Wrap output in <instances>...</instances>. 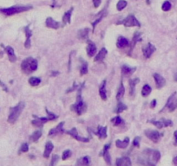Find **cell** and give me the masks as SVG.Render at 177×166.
<instances>
[{"instance_id":"cell-54","label":"cell","mask_w":177,"mask_h":166,"mask_svg":"<svg viewBox=\"0 0 177 166\" xmlns=\"http://www.w3.org/2000/svg\"><path fill=\"white\" fill-rule=\"evenodd\" d=\"M58 74H59V72H54V71L51 72V76H56Z\"/></svg>"},{"instance_id":"cell-34","label":"cell","mask_w":177,"mask_h":166,"mask_svg":"<svg viewBox=\"0 0 177 166\" xmlns=\"http://www.w3.org/2000/svg\"><path fill=\"white\" fill-rule=\"evenodd\" d=\"M80 61L82 62V66L80 69V74L84 75L88 73V62L86 61H84L82 58H80Z\"/></svg>"},{"instance_id":"cell-8","label":"cell","mask_w":177,"mask_h":166,"mask_svg":"<svg viewBox=\"0 0 177 166\" xmlns=\"http://www.w3.org/2000/svg\"><path fill=\"white\" fill-rule=\"evenodd\" d=\"M108 15V11H107V6L102 10V11H101L100 12H98L96 16H95V19L91 22V25H92V32L94 33L95 32V29H96V27H97V25L102 20V19L104 18L106 16Z\"/></svg>"},{"instance_id":"cell-39","label":"cell","mask_w":177,"mask_h":166,"mask_svg":"<svg viewBox=\"0 0 177 166\" xmlns=\"http://www.w3.org/2000/svg\"><path fill=\"white\" fill-rule=\"evenodd\" d=\"M40 82H41V79L38 77H31L29 79V83L32 87H36V86L39 85Z\"/></svg>"},{"instance_id":"cell-2","label":"cell","mask_w":177,"mask_h":166,"mask_svg":"<svg viewBox=\"0 0 177 166\" xmlns=\"http://www.w3.org/2000/svg\"><path fill=\"white\" fill-rule=\"evenodd\" d=\"M21 69L26 74H31L38 69V61L32 57L24 59L21 63Z\"/></svg>"},{"instance_id":"cell-12","label":"cell","mask_w":177,"mask_h":166,"mask_svg":"<svg viewBox=\"0 0 177 166\" xmlns=\"http://www.w3.org/2000/svg\"><path fill=\"white\" fill-rule=\"evenodd\" d=\"M30 24H28L27 26H25L23 28V30H24V33H25V37H26V40H25V42H24V48L29 49H31V38L32 37V31L30 29Z\"/></svg>"},{"instance_id":"cell-56","label":"cell","mask_w":177,"mask_h":166,"mask_svg":"<svg viewBox=\"0 0 177 166\" xmlns=\"http://www.w3.org/2000/svg\"><path fill=\"white\" fill-rule=\"evenodd\" d=\"M174 80H175V81H176L177 82V73H176L175 75H174Z\"/></svg>"},{"instance_id":"cell-38","label":"cell","mask_w":177,"mask_h":166,"mask_svg":"<svg viewBox=\"0 0 177 166\" xmlns=\"http://www.w3.org/2000/svg\"><path fill=\"white\" fill-rule=\"evenodd\" d=\"M127 109H128V107H127L125 104L122 103L121 101H118V104H117V106L116 110H115V112H117V113H120V112H123V111L127 110Z\"/></svg>"},{"instance_id":"cell-50","label":"cell","mask_w":177,"mask_h":166,"mask_svg":"<svg viewBox=\"0 0 177 166\" xmlns=\"http://www.w3.org/2000/svg\"><path fill=\"white\" fill-rule=\"evenodd\" d=\"M156 106V100H153L150 103V108H155Z\"/></svg>"},{"instance_id":"cell-24","label":"cell","mask_w":177,"mask_h":166,"mask_svg":"<svg viewBox=\"0 0 177 166\" xmlns=\"http://www.w3.org/2000/svg\"><path fill=\"white\" fill-rule=\"evenodd\" d=\"M141 34L140 33V32H138V31H136L135 32V34H134V37L132 38V41L130 42V43H129V49H130V53H131V51H132V49H134V47L136 46V42H141L142 41V39L141 38Z\"/></svg>"},{"instance_id":"cell-27","label":"cell","mask_w":177,"mask_h":166,"mask_svg":"<svg viewBox=\"0 0 177 166\" xmlns=\"http://www.w3.org/2000/svg\"><path fill=\"white\" fill-rule=\"evenodd\" d=\"M90 165H91V160L89 156L80 158L77 161V166H90Z\"/></svg>"},{"instance_id":"cell-6","label":"cell","mask_w":177,"mask_h":166,"mask_svg":"<svg viewBox=\"0 0 177 166\" xmlns=\"http://www.w3.org/2000/svg\"><path fill=\"white\" fill-rule=\"evenodd\" d=\"M117 24H122L125 27H141V23H139L137 18L133 15V14H129V16H127L122 21L117 22Z\"/></svg>"},{"instance_id":"cell-30","label":"cell","mask_w":177,"mask_h":166,"mask_svg":"<svg viewBox=\"0 0 177 166\" xmlns=\"http://www.w3.org/2000/svg\"><path fill=\"white\" fill-rule=\"evenodd\" d=\"M54 149V146L53 144L50 142V141H48L45 145V149H44V151H43V158H48L52 151V150Z\"/></svg>"},{"instance_id":"cell-45","label":"cell","mask_w":177,"mask_h":166,"mask_svg":"<svg viewBox=\"0 0 177 166\" xmlns=\"http://www.w3.org/2000/svg\"><path fill=\"white\" fill-rule=\"evenodd\" d=\"M45 110H46V113L48 114V116H47V117H48V118H49L50 120H56V119L58 118V115L54 114L53 112H50L48 110L47 108H46Z\"/></svg>"},{"instance_id":"cell-13","label":"cell","mask_w":177,"mask_h":166,"mask_svg":"<svg viewBox=\"0 0 177 166\" xmlns=\"http://www.w3.org/2000/svg\"><path fill=\"white\" fill-rule=\"evenodd\" d=\"M110 148V143L109 144H106L104 146V147L102 149V150L101 151V153L99 154V156H102L105 162L107 163V165H111V158H110V155H109V149Z\"/></svg>"},{"instance_id":"cell-11","label":"cell","mask_w":177,"mask_h":166,"mask_svg":"<svg viewBox=\"0 0 177 166\" xmlns=\"http://www.w3.org/2000/svg\"><path fill=\"white\" fill-rule=\"evenodd\" d=\"M176 94V93H174L168 98V101H167V104H166V106L164 107V108H168L169 112H173V111H175L177 108V98L175 97ZM164 108H163V109H164Z\"/></svg>"},{"instance_id":"cell-3","label":"cell","mask_w":177,"mask_h":166,"mask_svg":"<svg viewBox=\"0 0 177 166\" xmlns=\"http://www.w3.org/2000/svg\"><path fill=\"white\" fill-rule=\"evenodd\" d=\"M24 107H25L24 102L21 101L17 106H15L13 107H11L7 121L10 124H14L18 120V119L19 118V116L21 115V113H22V112L23 110Z\"/></svg>"},{"instance_id":"cell-31","label":"cell","mask_w":177,"mask_h":166,"mask_svg":"<svg viewBox=\"0 0 177 166\" xmlns=\"http://www.w3.org/2000/svg\"><path fill=\"white\" fill-rule=\"evenodd\" d=\"M90 33V29L89 28H84L82 30H79L77 32V37L80 40H87Z\"/></svg>"},{"instance_id":"cell-52","label":"cell","mask_w":177,"mask_h":166,"mask_svg":"<svg viewBox=\"0 0 177 166\" xmlns=\"http://www.w3.org/2000/svg\"><path fill=\"white\" fill-rule=\"evenodd\" d=\"M174 137H175V146H177V131H175V133H174Z\"/></svg>"},{"instance_id":"cell-37","label":"cell","mask_w":177,"mask_h":166,"mask_svg":"<svg viewBox=\"0 0 177 166\" xmlns=\"http://www.w3.org/2000/svg\"><path fill=\"white\" fill-rule=\"evenodd\" d=\"M124 93H125V88H124L123 84L121 82V85H120V87L118 88L117 93V100L118 101H120V100L123 97Z\"/></svg>"},{"instance_id":"cell-35","label":"cell","mask_w":177,"mask_h":166,"mask_svg":"<svg viewBox=\"0 0 177 166\" xmlns=\"http://www.w3.org/2000/svg\"><path fill=\"white\" fill-rule=\"evenodd\" d=\"M42 136V131H35L30 136V141L31 142H37Z\"/></svg>"},{"instance_id":"cell-48","label":"cell","mask_w":177,"mask_h":166,"mask_svg":"<svg viewBox=\"0 0 177 166\" xmlns=\"http://www.w3.org/2000/svg\"><path fill=\"white\" fill-rule=\"evenodd\" d=\"M140 141H141V138L140 137H136L133 140V146L135 147H140Z\"/></svg>"},{"instance_id":"cell-4","label":"cell","mask_w":177,"mask_h":166,"mask_svg":"<svg viewBox=\"0 0 177 166\" xmlns=\"http://www.w3.org/2000/svg\"><path fill=\"white\" fill-rule=\"evenodd\" d=\"M32 9L31 5H27V6H23V5H18V6H11L9 8H4V9H0V12L6 15V16H12L18 13H21L23 11H27L29 10Z\"/></svg>"},{"instance_id":"cell-43","label":"cell","mask_w":177,"mask_h":166,"mask_svg":"<svg viewBox=\"0 0 177 166\" xmlns=\"http://www.w3.org/2000/svg\"><path fill=\"white\" fill-rule=\"evenodd\" d=\"M72 155V152L70 150H66L63 152V156H62V159L63 160H66L68 158H70Z\"/></svg>"},{"instance_id":"cell-16","label":"cell","mask_w":177,"mask_h":166,"mask_svg":"<svg viewBox=\"0 0 177 166\" xmlns=\"http://www.w3.org/2000/svg\"><path fill=\"white\" fill-rule=\"evenodd\" d=\"M45 25L47 26V28H50V29H54V30H58L60 27L63 26V24L60 23V22H58L56 20L49 17L46 18V21H45Z\"/></svg>"},{"instance_id":"cell-18","label":"cell","mask_w":177,"mask_h":166,"mask_svg":"<svg viewBox=\"0 0 177 166\" xmlns=\"http://www.w3.org/2000/svg\"><path fill=\"white\" fill-rule=\"evenodd\" d=\"M136 70V67H129V66H127V65H122V75L124 76V77H129L130 75L134 74Z\"/></svg>"},{"instance_id":"cell-5","label":"cell","mask_w":177,"mask_h":166,"mask_svg":"<svg viewBox=\"0 0 177 166\" xmlns=\"http://www.w3.org/2000/svg\"><path fill=\"white\" fill-rule=\"evenodd\" d=\"M143 154L145 156L144 158H146L147 160H149V162L156 164L161 158V153L159 150H152V149H146L145 150H143Z\"/></svg>"},{"instance_id":"cell-26","label":"cell","mask_w":177,"mask_h":166,"mask_svg":"<svg viewBox=\"0 0 177 166\" xmlns=\"http://www.w3.org/2000/svg\"><path fill=\"white\" fill-rule=\"evenodd\" d=\"M129 46V42L127 38L123 37H119L117 42V47L118 49H124L126 47Z\"/></svg>"},{"instance_id":"cell-55","label":"cell","mask_w":177,"mask_h":166,"mask_svg":"<svg viewBox=\"0 0 177 166\" xmlns=\"http://www.w3.org/2000/svg\"><path fill=\"white\" fill-rule=\"evenodd\" d=\"M52 2H53V4H52L51 7H52V8H54V7L56 6V0H52Z\"/></svg>"},{"instance_id":"cell-33","label":"cell","mask_w":177,"mask_h":166,"mask_svg":"<svg viewBox=\"0 0 177 166\" xmlns=\"http://www.w3.org/2000/svg\"><path fill=\"white\" fill-rule=\"evenodd\" d=\"M108 54V51H107V49H105V48H102L100 51H99V53L97 55H96V57L94 58V61H102L103 60H104V58L106 57V55Z\"/></svg>"},{"instance_id":"cell-7","label":"cell","mask_w":177,"mask_h":166,"mask_svg":"<svg viewBox=\"0 0 177 166\" xmlns=\"http://www.w3.org/2000/svg\"><path fill=\"white\" fill-rule=\"evenodd\" d=\"M148 122L153 124L156 126L158 129H161L163 127H168V126H173V122L170 119H161L160 120H155V119H150Z\"/></svg>"},{"instance_id":"cell-14","label":"cell","mask_w":177,"mask_h":166,"mask_svg":"<svg viewBox=\"0 0 177 166\" xmlns=\"http://www.w3.org/2000/svg\"><path fill=\"white\" fill-rule=\"evenodd\" d=\"M33 118L34 119L31 121V124L36 127H42L43 124H45L48 121H50V119L48 117H38L36 115H33Z\"/></svg>"},{"instance_id":"cell-22","label":"cell","mask_w":177,"mask_h":166,"mask_svg":"<svg viewBox=\"0 0 177 166\" xmlns=\"http://www.w3.org/2000/svg\"><path fill=\"white\" fill-rule=\"evenodd\" d=\"M116 166H132V163L129 158L123 157L116 160Z\"/></svg>"},{"instance_id":"cell-44","label":"cell","mask_w":177,"mask_h":166,"mask_svg":"<svg viewBox=\"0 0 177 166\" xmlns=\"http://www.w3.org/2000/svg\"><path fill=\"white\" fill-rule=\"evenodd\" d=\"M60 158H59L58 155L57 154H54L52 156V158H51V161H50V166H56V165L58 164V162L59 161Z\"/></svg>"},{"instance_id":"cell-32","label":"cell","mask_w":177,"mask_h":166,"mask_svg":"<svg viewBox=\"0 0 177 166\" xmlns=\"http://www.w3.org/2000/svg\"><path fill=\"white\" fill-rule=\"evenodd\" d=\"M129 144V137H126L124 138V140H120V139H117L116 141V146L117 147L120 148V149H125V148L128 147Z\"/></svg>"},{"instance_id":"cell-28","label":"cell","mask_w":177,"mask_h":166,"mask_svg":"<svg viewBox=\"0 0 177 166\" xmlns=\"http://www.w3.org/2000/svg\"><path fill=\"white\" fill-rule=\"evenodd\" d=\"M73 10H74V8L71 7L70 10H68V11L64 13V15H63V26L66 25L67 23H69V24L70 23L71 14H72V12H73Z\"/></svg>"},{"instance_id":"cell-25","label":"cell","mask_w":177,"mask_h":166,"mask_svg":"<svg viewBox=\"0 0 177 166\" xmlns=\"http://www.w3.org/2000/svg\"><path fill=\"white\" fill-rule=\"evenodd\" d=\"M7 55H8V57H9V60L11 62H15L17 61V56L15 55V52H14V49L11 46H7L4 48Z\"/></svg>"},{"instance_id":"cell-23","label":"cell","mask_w":177,"mask_h":166,"mask_svg":"<svg viewBox=\"0 0 177 166\" xmlns=\"http://www.w3.org/2000/svg\"><path fill=\"white\" fill-rule=\"evenodd\" d=\"M140 81L139 78H134V79H130L129 81V94L130 96H134L135 93H136V86L137 85Z\"/></svg>"},{"instance_id":"cell-40","label":"cell","mask_w":177,"mask_h":166,"mask_svg":"<svg viewBox=\"0 0 177 166\" xmlns=\"http://www.w3.org/2000/svg\"><path fill=\"white\" fill-rule=\"evenodd\" d=\"M111 122L113 123V125H114L115 126H120V125H122V124H124V121L122 120V119L120 116H117V117L113 118V119H111Z\"/></svg>"},{"instance_id":"cell-10","label":"cell","mask_w":177,"mask_h":166,"mask_svg":"<svg viewBox=\"0 0 177 166\" xmlns=\"http://www.w3.org/2000/svg\"><path fill=\"white\" fill-rule=\"evenodd\" d=\"M67 134H69L70 136H71L73 138L77 139V141H80V142H83V143H88L90 142V137H87V138H83V137H80L78 135V132H77V130L76 127L72 128L70 131H66Z\"/></svg>"},{"instance_id":"cell-41","label":"cell","mask_w":177,"mask_h":166,"mask_svg":"<svg viewBox=\"0 0 177 166\" xmlns=\"http://www.w3.org/2000/svg\"><path fill=\"white\" fill-rule=\"evenodd\" d=\"M127 4H128L127 1H125V0H119L117 4V11H122L124 8H126Z\"/></svg>"},{"instance_id":"cell-9","label":"cell","mask_w":177,"mask_h":166,"mask_svg":"<svg viewBox=\"0 0 177 166\" xmlns=\"http://www.w3.org/2000/svg\"><path fill=\"white\" fill-rule=\"evenodd\" d=\"M145 136L149 138L151 141H153L154 143H157L159 142L161 137L162 136V134H161L157 131H153V130H146L144 131Z\"/></svg>"},{"instance_id":"cell-17","label":"cell","mask_w":177,"mask_h":166,"mask_svg":"<svg viewBox=\"0 0 177 166\" xmlns=\"http://www.w3.org/2000/svg\"><path fill=\"white\" fill-rule=\"evenodd\" d=\"M87 43H88V46L86 48V51H87V55L89 57H93L94 55H96L97 53V45L90 40H88L87 41Z\"/></svg>"},{"instance_id":"cell-36","label":"cell","mask_w":177,"mask_h":166,"mask_svg":"<svg viewBox=\"0 0 177 166\" xmlns=\"http://www.w3.org/2000/svg\"><path fill=\"white\" fill-rule=\"evenodd\" d=\"M151 92H152L151 87L149 85H148V84H145L143 86V88H142V90H141V95L143 97H147L151 93Z\"/></svg>"},{"instance_id":"cell-20","label":"cell","mask_w":177,"mask_h":166,"mask_svg":"<svg viewBox=\"0 0 177 166\" xmlns=\"http://www.w3.org/2000/svg\"><path fill=\"white\" fill-rule=\"evenodd\" d=\"M154 79H155V81H156V88H157L158 89H161V88H162L164 86H165V84H166V80L161 75V74H154Z\"/></svg>"},{"instance_id":"cell-21","label":"cell","mask_w":177,"mask_h":166,"mask_svg":"<svg viewBox=\"0 0 177 166\" xmlns=\"http://www.w3.org/2000/svg\"><path fill=\"white\" fill-rule=\"evenodd\" d=\"M107 129L108 127L107 126H98L97 127V130L94 131V133L100 139H104L107 138Z\"/></svg>"},{"instance_id":"cell-29","label":"cell","mask_w":177,"mask_h":166,"mask_svg":"<svg viewBox=\"0 0 177 166\" xmlns=\"http://www.w3.org/2000/svg\"><path fill=\"white\" fill-rule=\"evenodd\" d=\"M106 80H103V81L101 83L99 87V94L101 96V99L104 101L107 100V93H106Z\"/></svg>"},{"instance_id":"cell-42","label":"cell","mask_w":177,"mask_h":166,"mask_svg":"<svg viewBox=\"0 0 177 166\" xmlns=\"http://www.w3.org/2000/svg\"><path fill=\"white\" fill-rule=\"evenodd\" d=\"M171 7H172V5H171L170 2H168V1H165V2L163 3L162 6H161V9H162L163 11H168L171 9Z\"/></svg>"},{"instance_id":"cell-49","label":"cell","mask_w":177,"mask_h":166,"mask_svg":"<svg viewBox=\"0 0 177 166\" xmlns=\"http://www.w3.org/2000/svg\"><path fill=\"white\" fill-rule=\"evenodd\" d=\"M92 2H93V4H94V7H95V8L99 7L100 4H101V3H102L101 0H92Z\"/></svg>"},{"instance_id":"cell-57","label":"cell","mask_w":177,"mask_h":166,"mask_svg":"<svg viewBox=\"0 0 177 166\" xmlns=\"http://www.w3.org/2000/svg\"><path fill=\"white\" fill-rule=\"evenodd\" d=\"M149 166H156V165H155V164H153V163H150V164L149 165Z\"/></svg>"},{"instance_id":"cell-19","label":"cell","mask_w":177,"mask_h":166,"mask_svg":"<svg viewBox=\"0 0 177 166\" xmlns=\"http://www.w3.org/2000/svg\"><path fill=\"white\" fill-rule=\"evenodd\" d=\"M63 125H64V122L59 123L58 125L55 128H52V129L49 131V136L51 137V136H56V135L63 133V131H64V130H63Z\"/></svg>"},{"instance_id":"cell-46","label":"cell","mask_w":177,"mask_h":166,"mask_svg":"<svg viewBox=\"0 0 177 166\" xmlns=\"http://www.w3.org/2000/svg\"><path fill=\"white\" fill-rule=\"evenodd\" d=\"M29 150V146H28V144L27 143H23L22 146H21V147H20L19 150H18V153H23V152H27Z\"/></svg>"},{"instance_id":"cell-58","label":"cell","mask_w":177,"mask_h":166,"mask_svg":"<svg viewBox=\"0 0 177 166\" xmlns=\"http://www.w3.org/2000/svg\"><path fill=\"white\" fill-rule=\"evenodd\" d=\"M147 4H150V2H149V0H147Z\"/></svg>"},{"instance_id":"cell-53","label":"cell","mask_w":177,"mask_h":166,"mask_svg":"<svg viewBox=\"0 0 177 166\" xmlns=\"http://www.w3.org/2000/svg\"><path fill=\"white\" fill-rule=\"evenodd\" d=\"M173 163H174V165H175L177 166V156L174 158V159H173Z\"/></svg>"},{"instance_id":"cell-15","label":"cell","mask_w":177,"mask_h":166,"mask_svg":"<svg viewBox=\"0 0 177 166\" xmlns=\"http://www.w3.org/2000/svg\"><path fill=\"white\" fill-rule=\"evenodd\" d=\"M156 47L151 43V42H149L146 46L142 47V53H143V56L146 58V59H149L151 55H153V53L156 51Z\"/></svg>"},{"instance_id":"cell-51","label":"cell","mask_w":177,"mask_h":166,"mask_svg":"<svg viewBox=\"0 0 177 166\" xmlns=\"http://www.w3.org/2000/svg\"><path fill=\"white\" fill-rule=\"evenodd\" d=\"M0 86H1L2 88H3V89H4V90L5 92H8V88H7V87H6V86H5L4 84V82H3L2 81H0Z\"/></svg>"},{"instance_id":"cell-47","label":"cell","mask_w":177,"mask_h":166,"mask_svg":"<svg viewBox=\"0 0 177 166\" xmlns=\"http://www.w3.org/2000/svg\"><path fill=\"white\" fill-rule=\"evenodd\" d=\"M79 87H80V85H77L76 82H74L73 83V86L70 88H69L67 91H66V93H70V92H73V91H75V90H77V89H78Z\"/></svg>"},{"instance_id":"cell-1","label":"cell","mask_w":177,"mask_h":166,"mask_svg":"<svg viewBox=\"0 0 177 166\" xmlns=\"http://www.w3.org/2000/svg\"><path fill=\"white\" fill-rule=\"evenodd\" d=\"M84 83L85 82H82V84L80 85L79 88L77 89L78 92H77V102L70 107V110L73 111V112H76L77 113V115L83 114L87 110V106L83 102L82 98V89L84 87Z\"/></svg>"}]
</instances>
